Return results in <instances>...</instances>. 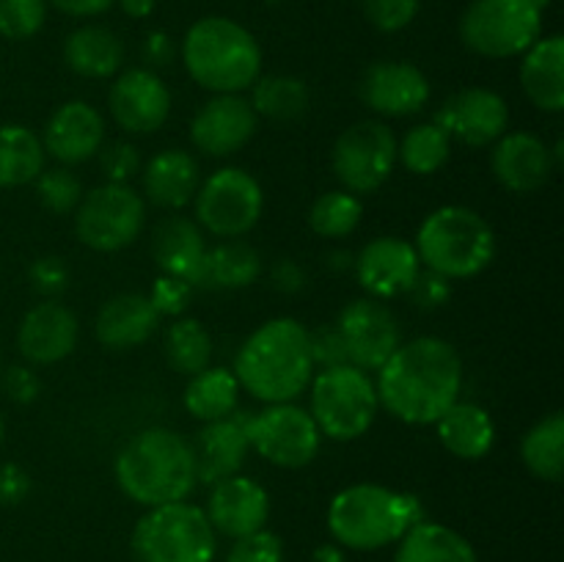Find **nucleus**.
<instances>
[{
    "label": "nucleus",
    "instance_id": "obj_1",
    "mask_svg": "<svg viewBox=\"0 0 564 562\" xmlns=\"http://www.w3.org/2000/svg\"><path fill=\"white\" fill-rule=\"evenodd\" d=\"M463 389L460 353L438 336L405 342L378 369V402L405 424H435Z\"/></svg>",
    "mask_w": 564,
    "mask_h": 562
},
{
    "label": "nucleus",
    "instance_id": "obj_2",
    "mask_svg": "<svg viewBox=\"0 0 564 562\" xmlns=\"http://www.w3.org/2000/svg\"><path fill=\"white\" fill-rule=\"evenodd\" d=\"M235 378L240 389L268 406L301 397L314 378L312 345L303 323L275 317L259 325L237 350Z\"/></svg>",
    "mask_w": 564,
    "mask_h": 562
},
{
    "label": "nucleus",
    "instance_id": "obj_3",
    "mask_svg": "<svg viewBox=\"0 0 564 562\" xmlns=\"http://www.w3.org/2000/svg\"><path fill=\"white\" fill-rule=\"evenodd\" d=\"M113 474L124 496L143 507L185 501L196 488L191 444L169 428H147L132 435L116 455Z\"/></svg>",
    "mask_w": 564,
    "mask_h": 562
},
{
    "label": "nucleus",
    "instance_id": "obj_4",
    "mask_svg": "<svg viewBox=\"0 0 564 562\" xmlns=\"http://www.w3.org/2000/svg\"><path fill=\"white\" fill-rule=\"evenodd\" d=\"M419 521L422 501L413 494L361 483L339 490L328 505V529L350 551H378L400 543Z\"/></svg>",
    "mask_w": 564,
    "mask_h": 562
},
{
    "label": "nucleus",
    "instance_id": "obj_5",
    "mask_svg": "<svg viewBox=\"0 0 564 562\" xmlns=\"http://www.w3.org/2000/svg\"><path fill=\"white\" fill-rule=\"evenodd\" d=\"M182 61L193 80L215 94H240L262 72V50L251 31L229 17L193 22L182 42Z\"/></svg>",
    "mask_w": 564,
    "mask_h": 562
},
{
    "label": "nucleus",
    "instance_id": "obj_6",
    "mask_svg": "<svg viewBox=\"0 0 564 562\" xmlns=\"http://www.w3.org/2000/svg\"><path fill=\"white\" fill-rule=\"evenodd\" d=\"M419 262L444 279H471L496 257V237L477 209L446 204L422 220L416 235Z\"/></svg>",
    "mask_w": 564,
    "mask_h": 562
},
{
    "label": "nucleus",
    "instance_id": "obj_7",
    "mask_svg": "<svg viewBox=\"0 0 564 562\" xmlns=\"http://www.w3.org/2000/svg\"><path fill=\"white\" fill-rule=\"evenodd\" d=\"M130 545L138 562H213L218 538L202 507L171 501L138 518Z\"/></svg>",
    "mask_w": 564,
    "mask_h": 562
},
{
    "label": "nucleus",
    "instance_id": "obj_8",
    "mask_svg": "<svg viewBox=\"0 0 564 562\" xmlns=\"http://www.w3.org/2000/svg\"><path fill=\"white\" fill-rule=\"evenodd\" d=\"M378 391L364 369L345 367L323 369L312 378V419L319 435L334 441H356L367 435L378 417Z\"/></svg>",
    "mask_w": 564,
    "mask_h": 562
},
{
    "label": "nucleus",
    "instance_id": "obj_9",
    "mask_svg": "<svg viewBox=\"0 0 564 562\" xmlns=\"http://www.w3.org/2000/svg\"><path fill=\"white\" fill-rule=\"evenodd\" d=\"M545 0H474L460 20V39L485 58H512L543 31Z\"/></svg>",
    "mask_w": 564,
    "mask_h": 562
},
{
    "label": "nucleus",
    "instance_id": "obj_10",
    "mask_svg": "<svg viewBox=\"0 0 564 562\" xmlns=\"http://www.w3.org/2000/svg\"><path fill=\"white\" fill-rule=\"evenodd\" d=\"M143 215L147 207L141 193L127 182H108L80 198L75 209V235L91 251H121L141 235Z\"/></svg>",
    "mask_w": 564,
    "mask_h": 562
},
{
    "label": "nucleus",
    "instance_id": "obj_11",
    "mask_svg": "<svg viewBox=\"0 0 564 562\" xmlns=\"http://www.w3.org/2000/svg\"><path fill=\"white\" fill-rule=\"evenodd\" d=\"M248 444L268 463L281 468H303L317 457L319 428L312 413L292 402H275L246 417Z\"/></svg>",
    "mask_w": 564,
    "mask_h": 562
},
{
    "label": "nucleus",
    "instance_id": "obj_12",
    "mask_svg": "<svg viewBox=\"0 0 564 562\" xmlns=\"http://www.w3.org/2000/svg\"><path fill=\"white\" fill-rule=\"evenodd\" d=\"M262 185L242 169L215 171L196 193L198 224L215 237L248 235L262 218Z\"/></svg>",
    "mask_w": 564,
    "mask_h": 562
},
{
    "label": "nucleus",
    "instance_id": "obj_13",
    "mask_svg": "<svg viewBox=\"0 0 564 562\" xmlns=\"http://www.w3.org/2000/svg\"><path fill=\"white\" fill-rule=\"evenodd\" d=\"M397 163V138L383 121H358L334 143L336 180L350 193H375Z\"/></svg>",
    "mask_w": 564,
    "mask_h": 562
},
{
    "label": "nucleus",
    "instance_id": "obj_14",
    "mask_svg": "<svg viewBox=\"0 0 564 562\" xmlns=\"http://www.w3.org/2000/svg\"><path fill=\"white\" fill-rule=\"evenodd\" d=\"M350 364L358 369H380L391 353L402 345L400 323L394 312L378 298H356L347 303L336 320Z\"/></svg>",
    "mask_w": 564,
    "mask_h": 562
},
{
    "label": "nucleus",
    "instance_id": "obj_15",
    "mask_svg": "<svg viewBox=\"0 0 564 562\" xmlns=\"http://www.w3.org/2000/svg\"><path fill=\"white\" fill-rule=\"evenodd\" d=\"M433 121L466 147H488L505 136L510 108L505 97L490 88H463L441 105Z\"/></svg>",
    "mask_w": 564,
    "mask_h": 562
},
{
    "label": "nucleus",
    "instance_id": "obj_16",
    "mask_svg": "<svg viewBox=\"0 0 564 562\" xmlns=\"http://www.w3.org/2000/svg\"><path fill=\"white\" fill-rule=\"evenodd\" d=\"M257 125L259 116L253 114L248 99L240 94H218L193 116L191 138L196 149L209 158H229L251 141Z\"/></svg>",
    "mask_w": 564,
    "mask_h": 562
},
{
    "label": "nucleus",
    "instance_id": "obj_17",
    "mask_svg": "<svg viewBox=\"0 0 564 562\" xmlns=\"http://www.w3.org/2000/svg\"><path fill=\"white\" fill-rule=\"evenodd\" d=\"M352 268L367 295L386 301V298L405 295L411 290L422 262H419L416 248L402 237H378L361 248Z\"/></svg>",
    "mask_w": 564,
    "mask_h": 562
},
{
    "label": "nucleus",
    "instance_id": "obj_18",
    "mask_svg": "<svg viewBox=\"0 0 564 562\" xmlns=\"http://www.w3.org/2000/svg\"><path fill=\"white\" fill-rule=\"evenodd\" d=\"M110 114L127 132H154L171 114V91L152 69H127L110 86Z\"/></svg>",
    "mask_w": 564,
    "mask_h": 562
},
{
    "label": "nucleus",
    "instance_id": "obj_19",
    "mask_svg": "<svg viewBox=\"0 0 564 562\" xmlns=\"http://www.w3.org/2000/svg\"><path fill=\"white\" fill-rule=\"evenodd\" d=\"M207 499V518L213 523L215 532L226 534V538H242L257 529H264L270 518V496L257 479L242 477H226L220 483L209 485Z\"/></svg>",
    "mask_w": 564,
    "mask_h": 562
},
{
    "label": "nucleus",
    "instance_id": "obj_20",
    "mask_svg": "<svg viewBox=\"0 0 564 562\" xmlns=\"http://www.w3.org/2000/svg\"><path fill=\"white\" fill-rule=\"evenodd\" d=\"M361 97L380 116H413L427 105L430 83L424 72L402 61H378L361 80Z\"/></svg>",
    "mask_w": 564,
    "mask_h": 562
},
{
    "label": "nucleus",
    "instance_id": "obj_21",
    "mask_svg": "<svg viewBox=\"0 0 564 562\" xmlns=\"http://www.w3.org/2000/svg\"><path fill=\"white\" fill-rule=\"evenodd\" d=\"M105 141V121L94 105L83 102V99H72V102L61 105L53 116H50L47 127H44V152L53 154L58 163L75 165L83 160L94 158L102 149Z\"/></svg>",
    "mask_w": 564,
    "mask_h": 562
},
{
    "label": "nucleus",
    "instance_id": "obj_22",
    "mask_svg": "<svg viewBox=\"0 0 564 562\" xmlns=\"http://www.w3.org/2000/svg\"><path fill=\"white\" fill-rule=\"evenodd\" d=\"M490 163H494L496 180L512 193L540 191L556 169L551 149L532 132L501 136L496 141Z\"/></svg>",
    "mask_w": 564,
    "mask_h": 562
},
{
    "label": "nucleus",
    "instance_id": "obj_23",
    "mask_svg": "<svg viewBox=\"0 0 564 562\" xmlns=\"http://www.w3.org/2000/svg\"><path fill=\"white\" fill-rule=\"evenodd\" d=\"M20 353L31 364H55L69 356L77 345V320L64 303H36L22 317L17 331Z\"/></svg>",
    "mask_w": 564,
    "mask_h": 562
},
{
    "label": "nucleus",
    "instance_id": "obj_24",
    "mask_svg": "<svg viewBox=\"0 0 564 562\" xmlns=\"http://www.w3.org/2000/svg\"><path fill=\"white\" fill-rule=\"evenodd\" d=\"M248 450H251V444H248L246 417H226L218 422H207L191 444L193 463H196V483L215 485L220 479L240 474Z\"/></svg>",
    "mask_w": 564,
    "mask_h": 562
},
{
    "label": "nucleus",
    "instance_id": "obj_25",
    "mask_svg": "<svg viewBox=\"0 0 564 562\" xmlns=\"http://www.w3.org/2000/svg\"><path fill=\"white\" fill-rule=\"evenodd\" d=\"M160 314L147 295L121 292L102 303L97 314V339L110 350H130L143 345L158 331Z\"/></svg>",
    "mask_w": 564,
    "mask_h": 562
},
{
    "label": "nucleus",
    "instance_id": "obj_26",
    "mask_svg": "<svg viewBox=\"0 0 564 562\" xmlns=\"http://www.w3.org/2000/svg\"><path fill=\"white\" fill-rule=\"evenodd\" d=\"M152 257L165 275H176V279L187 281L191 287L202 284L207 246H204L202 229H198L193 220H163V224L154 229Z\"/></svg>",
    "mask_w": 564,
    "mask_h": 562
},
{
    "label": "nucleus",
    "instance_id": "obj_27",
    "mask_svg": "<svg viewBox=\"0 0 564 562\" xmlns=\"http://www.w3.org/2000/svg\"><path fill=\"white\" fill-rule=\"evenodd\" d=\"M521 86L534 108L560 114L564 108V39H538L521 64Z\"/></svg>",
    "mask_w": 564,
    "mask_h": 562
},
{
    "label": "nucleus",
    "instance_id": "obj_28",
    "mask_svg": "<svg viewBox=\"0 0 564 562\" xmlns=\"http://www.w3.org/2000/svg\"><path fill=\"white\" fill-rule=\"evenodd\" d=\"M143 193L163 209H182L198 193V163L182 149L158 152L143 169Z\"/></svg>",
    "mask_w": 564,
    "mask_h": 562
},
{
    "label": "nucleus",
    "instance_id": "obj_29",
    "mask_svg": "<svg viewBox=\"0 0 564 562\" xmlns=\"http://www.w3.org/2000/svg\"><path fill=\"white\" fill-rule=\"evenodd\" d=\"M438 439L446 450L460 461H479L490 452L496 428L490 413L474 402H455L444 417L435 422Z\"/></svg>",
    "mask_w": 564,
    "mask_h": 562
},
{
    "label": "nucleus",
    "instance_id": "obj_30",
    "mask_svg": "<svg viewBox=\"0 0 564 562\" xmlns=\"http://www.w3.org/2000/svg\"><path fill=\"white\" fill-rule=\"evenodd\" d=\"M64 58L75 75L83 77H113L124 61V47L119 36L102 25H86L69 33L64 44Z\"/></svg>",
    "mask_w": 564,
    "mask_h": 562
},
{
    "label": "nucleus",
    "instance_id": "obj_31",
    "mask_svg": "<svg viewBox=\"0 0 564 562\" xmlns=\"http://www.w3.org/2000/svg\"><path fill=\"white\" fill-rule=\"evenodd\" d=\"M394 562H479L474 545L438 521H419L397 545Z\"/></svg>",
    "mask_w": 564,
    "mask_h": 562
},
{
    "label": "nucleus",
    "instance_id": "obj_32",
    "mask_svg": "<svg viewBox=\"0 0 564 562\" xmlns=\"http://www.w3.org/2000/svg\"><path fill=\"white\" fill-rule=\"evenodd\" d=\"M237 397H240V383L226 367L202 369L191 375V383L185 386V408L202 422H218L229 417L237 408Z\"/></svg>",
    "mask_w": 564,
    "mask_h": 562
},
{
    "label": "nucleus",
    "instance_id": "obj_33",
    "mask_svg": "<svg viewBox=\"0 0 564 562\" xmlns=\"http://www.w3.org/2000/svg\"><path fill=\"white\" fill-rule=\"evenodd\" d=\"M44 171V147L22 125L0 127V187H20Z\"/></svg>",
    "mask_w": 564,
    "mask_h": 562
},
{
    "label": "nucleus",
    "instance_id": "obj_34",
    "mask_svg": "<svg viewBox=\"0 0 564 562\" xmlns=\"http://www.w3.org/2000/svg\"><path fill=\"white\" fill-rule=\"evenodd\" d=\"M259 270H262V257H259L257 248H251L248 242L231 240L207 251V257H204L202 284L198 287L242 290V287L257 281Z\"/></svg>",
    "mask_w": 564,
    "mask_h": 562
},
{
    "label": "nucleus",
    "instance_id": "obj_35",
    "mask_svg": "<svg viewBox=\"0 0 564 562\" xmlns=\"http://www.w3.org/2000/svg\"><path fill=\"white\" fill-rule=\"evenodd\" d=\"M521 457L529 472L543 483H560L564 472V417L560 411L540 419L521 444Z\"/></svg>",
    "mask_w": 564,
    "mask_h": 562
},
{
    "label": "nucleus",
    "instance_id": "obj_36",
    "mask_svg": "<svg viewBox=\"0 0 564 562\" xmlns=\"http://www.w3.org/2000/svg\"><path fill=\"white\" fill-rule=\"evenodd\" d=\"M312 94L301 77L259 75L251 91V108L257 116L273 121H295L308 110Z\"/></svg>",
    "mask_w": 564,
    "mask_h": 562
},
{
    "label": "nucleus",
    "instance_id": "obj_37",
    "mask_svg": "<svg viewBox=\"0 0 564 562\" xmlns=\"http://www.w3.org/2000/svg\"><path fill=\"white\" fill-rule=\"evenodd\" d=\"M452 152V138L444 127H438L435 121L427 125H416L413 130L405 132L402 143H397V158L402 160L411 174L427 176L435 174L441 165L449 160Z\"/></svg>",
    "mask_w": 564,
    "mask_h": 562
},
{
    "label": "nucleus",
    "instance_id": "obj_38",
    "mask_svg": "<svg viewBox=\"0 0 564 562\" xmlns=\"http://www.w3.org/2000/svg\"><path fill=\"white\" fill-rule=\"evenodd\" d=\"M165 358L182 375H196L209 367L213 358V336L198 320L182 317L165 334Z\"/></svg>",
    "mask_w": 564,
    "mask_h": 562
},
{
    "label": "nucleus",
    "instance_id": "obj_39",
    "mask_svg": "<svg viewBox=\"0 0 564 562\" xmlns=\"http://www.w3.org/2000/svg\"><path fill=\"white\" fill-rule=\"evenodd\" d=\"M361 215L364 204L356 193L330 191L312 204L308 224L319 237H347L361 224Z\"/></svg>",
    "mask_w": 564,
    "mask_h": 562
},
{
    "label": "nucleus",
    "instance_id": "obj_40",
    "mask_svg": "<svg viewBox=\"0 0 564 562\" xmlns=\"http://www.w3.org/2000/svg\"><path fill=\"white\" fill-rule=\"evenodd\" d=\"M36 193H39V202L55 215H69L75 213L77 204L83 198V185L69 169H50L42 171L36 176Z\"/></svg>",
    "mask_w": 564,
    "mask_h": 562
},
{
    "label": "nucleus",
    "instance_id": "obj_41",
    "mask_svg": "<svg viewBox=\"0 0 564 562\" xmlns=\"http://www.w3.org/2000/svg\"><path fill=\"white\" fill-rule=\"evenodd\" d=\"M47 17V0H0V36L31 39L42 31Z\"/></svg>",
    "mask_w": 564,
    "mask_h": 562
},
{
    "label": "nucleus",
    "instance_id": "obj_42",
    "mask_svg": "<svg viewBox=\"0 0 564 562\" xmlns=\"http://www.w3.org/2000/svg\"><path fill=\"white\" fill-rule=\"evenodd\" d=\"M422 0H361V11L378 31L397 33L411 25Z\"/></svg>",
    "mask_w": 564,
    "mask_h": 562
},
{
    "label": "nucleus",
    "instance_id": "obj_43",
    "mask_svg": "<svg viewBox=\"0 0 564 562\" xmlns=\"http://www.w3.org/2000/svg\"><path fill=\"white\" fill-rule=\"evenodd\" d=\"M226 562H284V543L270 529H257V532L235 538Z\"/></svg>",
    "mask_w": 564,
    "mask_h": 562
},
{
    "label": "nucleus",
    "instance_id": "obj_44",
    "mask_svg": "<svg viewBox=\"0 0 564 562\" xmlns=\"http://www.w3.org/2000/svg\"><path fill=\"white\" fill-rule=\"evenodd\" d=\"M193 295V287L187 281L176 279V275H160L158 281L152 284V292H149V303L158 309L160 317H180L182 312L187 309Z\"/></svg>",
    "mask_w": 564,
    "mask_h": 562
},
{
    "label": "nucleus",
    "instance_id": "obj_45",
    "mask_svg": "<svg viewBox=\"0 0 564 562\" xmlns=\"http://www.w3.org/2000/svg\"><path fill=\"white\" fill-rule=\"evenodd\" d=\"M408 301L416 309H424V312H433V309H441L452 298V281L444 279L435 270H419L416 281L411 284V290L405 292Z\"/></svg>",
    "mask_w": 564,
    "mask_h": 562
},
{
    "label": "nucleus",
    "instance_id": "obj_46",
    "mask_svg": "<svg viewBox=\"0 0 564 562\" xmlns=\"http://www.w3.org/2000/svg\"><path fill=\"white\" fill-rule=\"evenodd\" d=\"M99 169L108 176V182H127L141 171V152L127 141H116L110 147L99 149Z\"/></svg>",
    "mask_w": 564,
    "mask_h": 562
},
{
    "label": "nucleus",
    "instance_id": "obj_47",
    "mask_svg": "<svg viewBox=\"0 0 564 562\" xmlns=\"http://www.w3.org/2000/svg\"><path fill=\"white\" fill-rule=\"evenodd\" d=\"M308 345H312L314 367L330 369L350 364L345 339H341V334L336 331V325H323V328L317 331H308Z\"/></svg>",
    "mask_w": 564,
    "mask_h": 562
},
{
    "label": "nucleus",
    "instance_id": "obj_48",
    "mask_svg": "<svg viewBox=\"0 0 564 562\" xmlns=\"http://www.w3.org/2000/svg\"><path fill=\"white\" fill-rule=\"evenodd\" d=\"M31 287L44 298H55L69 287V268L61 257H42L28 270Z\"/></svg>",
    "mask_w": 564,
    "mask_h": 562
},
{
    "label": "nucleus",
    "instance_id": "obj_49",
    "mask_svg": "<svg viewBox=\"0 0 564 562\" xmlns=\"http://www.w3.org/2000/svg\"><path fill=\"white\" fill-rule=\"evenodd\" d=\"M3 391L9 400L28 406L42 391V380H39V375L31 367H9L3 372Z\"/></svg>",
    "mask_w": 564,
    "mask_h": 562
},
{
    "label": "nucleus",
    "instance_id": "obj_50",
    "mask_svg": "<svg viewBox=\"0 0 564 562\" xmlns=\"http://www.w3.org/2000/svg\"><path fill=\"white\" fill-rule=\"evenodd\" d=\"M31 494V477L22 466L17 463H3L0 466V505L14 507L28 499Z\"/></svg>",
    "mask_w": 564,
    "mask_h": 562
},
{
    "label": "nucleus",
    "instance_id": "obj_51",
    "mask_svg": "<svg viewBox=\"0 0 564 562\" xmlns=\"http://www.w3.org/2000/svg\"><path fill=\"white\" fill-rule=\"evenodd\" d=\"M270 281H273L275 290L286 292V295H295L306 287V270L295 262V259H279L270 270Z\"/></svg>",
    "mask_w": 564,
    "mask_h": 562
},
{
    "label": "nucleus",
    "instance_id": "obj_52",
    "mask_svg": "<svg viewBox=\"0 0 564 562\" xmlns=\"http://www.w3.org/2000/svg\"><path fill=\"white\" fill-rule=\"evenodd\" d=\"M143 58H147L149 66H169L174 61V42L169 39V33H147V39H143Z\"/></svg>",
    "mask_w": 564,
    "mask_h": 562
},
{
    "label": "nucleus",
    "instance_id": "obj_53",
    "mask_svg": "<svg viewBox=\"0 0 564 562\" xmlns=\"http://www.w3.org/2000/svg\"><path fill=\"white\" fill-rule=\"evenodd\" d=\"M58 11L72 17H97L108 11L116 0H50Z\"/></svg>",
    "mask_w": 564,
    "mask_h": 562
},
{
    "label": "nucleus",
    "instance_id": "obj_54",
    "mask_svg": "<svg viewBox=\"0 0 564 562\" xmlns=\"http://www.w3.org/2000/svg\"><path fill=\"white\" fill-rule=\"evenodd\" d=\"M312 562H345V549L339 543L317 545L312 554Z\"/></svg>",
    "mask_w": 564,
    "mask_h": 562
},
{
    "label": "nucleus",
    "instance_id": "obj_55",
    "mask_svg": "<svg viewBox=\"0 0 564 562\" xmlns=\"http://www.w3.org/2000/svg\"><path fill=\"white\" fill-rule=\"evenodd\" d=\"M121 9L132 20H143V17H149L154 11V0H121Z\"/></svg>",
    "mask_w": 564,
    "mask_h": 562
},
{
    "label": "nucleus",
    "instance_id": "obj_56",
    "mask_svg": "<svg viewBox=\"0 0 564 562\" xmlns=\"http://www.w3.org/2000/svg\"><path fill=\"white\" fill-rule=\"evenodd\" d=\"M325 264H328L330 270H347L356 264V257H352L350 251H330L328 259H325Z\"/></svg>",
    "mask_w": 564,
    "mask_h": 562
},
{
    "label": "nucleus",
    "instance_id": "obj_57",
    "mask_svg": "<svg viewBox=\"0 0 564 562\" xmlns=\"http://www.w3.org/2000/svg\"><path fill=\"white\" fill-rule=\"evenodd\" d=\"M3 439H6V422L3 417H0V444H3Z\"/></svg>",
    "mask_w": 564,
    "mask_h": 562
},
{
    "label": "nucleus",
    "instance_id": "obj_58",
    "mask_svg": "<svg viewBox=\"0 0 564 562\" xmlns=\"http://www.w3.org/2000/svg\"><path fill=\"white\" fill-rule=\"evenodd\" d=\"M545 3H549V0H545Z\"/></svg>",
    "mask_w": 564,
    "mask_h": 562
}]
</instances>
